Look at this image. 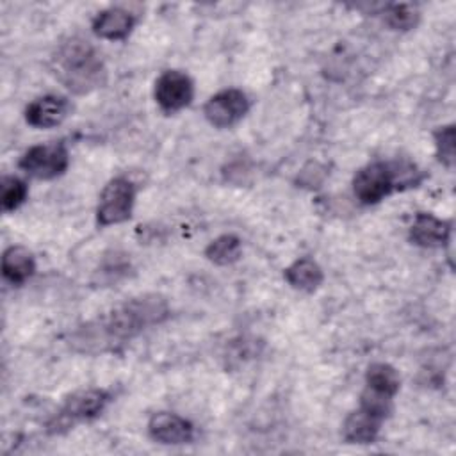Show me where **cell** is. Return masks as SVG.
<instances>
[{
    "label": "cell",
    "mask_w": 456,
    "mask_h": 456,
    "mask_svg": "<svg viewBox=\"0 0 456 456\" xmlns=\"http://www.w3.org/2000/svg\"><path fill=\"white\" fill-rule=\"evenodd\" d=\"M167 303L157 294L126 299L103 317L87 322L71 335V344L82 353L114 349L167 317Z\"/></svg>",
    "instance_id": "6da1fadb"
},
{
    "label": "cell",
    "mask_w": 456,
    "mask_h": 456,
    "mask_svg": "<svg viewBox=\"0 0 456 456\" xmlns=\"http://www.w3.org/2000/svg\"><path fill=\"white\" fill-rule=\"evenodd\" d=\"M57 80L75 94H87L105 84L107 69L100 52L82 37H69L52 55Z\"/></svg>",
    "instance_id": "7a4b0ae2"
},
{
    "label": "cell",
    "mask_w": 456,
    "mask_h": 456,
    "mask_svg": "<svg viewBox=\"0 0 456 456\" xmlns=\"http://www.w3.org/2000/svg\"><path fill=\"white\" fill-rule=\"evenodd\" d=\"M397 169L388 162H370L356 171L353 192L363 205H374L388 196L397 185Z\"/></svg>",
    "instance_id": "3957f363"
},
{
    "label": "cell",
    "mask_w": 456,
    "mask_h": 456,
    "mask_svg": "<svg viewBox=\"0 0 456 456\" xmlns=\"http://www.w3.org/2000/svg\"><path fill=\"white\" fill-rule=\"evenodd\" d=\"M135 200V187L125 176L112 178L102 191L96 221L100 226H110L126 221L132 216Z\"/></svg>",
    "instance_id": "277c9868"
},
{
    "label": "cell",
    "mask_w": 456,
    "mask_h": 456,
    "mask_svg": "<svg viewBox=\"0 0 456 456\" xmlns=\"http://www.w3.org/2000/svg\"><path fill=\"white\" fill-rule=\"evenodd\" d=\"M69 164L68 148L62 142L37 144L28 148L18 166L37 180H52L61 176Z\"/></svg>",
    "instance_id": "5b68a950"
},
{
    "label": "cell",
    "mask_w": 456,
    "mask_h": 456,
    "mask_svg": "<svg viewBox=\"0 0 456 456\" xmlns=\"http://www.w3.org/2000/svg\"><path fill=\"white\" fill-rule=\"evenodd\" d=\"M194 98V84L191 77L178 69L164 71L155 82V100L166 112L185 109Z\"/></svg>",
    "instance_id": "8992f818"
},
{
    "label": "cell",
    "mask_w": 456,
    "mask_h": 456,
    "mask_svg": "<svg viewBox=\"0 0 456 456\" xmlns=\"http://www.w3.org/2000/svg\"><path fill=\"white\" fill-rule=\"evenodd\" d=\"M249 110V100L240 89H224L214 94L203 107L207 121L216 128L235 125Z\"/></svg>",
    "instance_id": "52a82bcc"
},
{
    "label": "cell",
    "mask_w": 456,
    "mask_h": 456,
    "mask_svg": "<svg viewBox=\"0 0 456 456\" xmlns=\"http://www.w3.org/2000/svg\"><path fill=\"white\" fill-rule=\"evenodd\" d=\"M110 401V395L107 390L102 388H89L75 392L66 399L59 411L57 426H69L75 422H84L98 417L107 403Z\"/></svg>",
    "instance_id": "ba28073f"
},
{
    "label": "cell",
    "mask_w": 456,
    "mask_h": 456,
    "mask_svg": "<svg viewBox=\"0 0 456 456\" xmlns=\"http://www.w3.org/2000/svg\"><path fill=\"white\" fill-rule=\"evenodd\" d=\"M148 433L159 444L180 445L194 438V426L176 413L159 411L150 417Z\"/></svg>",
    "instance_id": "9c48e42d"
},
{
    "label": "cell",
    "mask_w": 456,
    "mask_h": 456,
    "mask_svg": "<svg viewBox=\"0 0 456 456\" xmlns=\"http://www.w3.org/2000/svg\"><path fill=\"white\" fill-rule=\"evenodd\" d=\"M69 114V102L62 96L46 94L30 102L25 109V119L36 128H52L61 125Z\"/></svg>",
    "instance_id": "30bf717a"
},
{
    "label": "cell",
    "mask_w": 456,
    "mask_h": 456,
    "mask_svg": "<svg viewBox=\"0 0 456 456\" xmlns=\"http://www.w3.org/2000/svg\"><path fill=\"white\" fill-rule=\"evenodd\" d=\"M383 417L365 406L351 411L342 426L344 440L349 444H372L383 424Z\"/></svg>",
    "instance_id": "8fae6325"
},
{
    "label": "cell",
    "mask_w": 456,
    "mask_h": 456,
    "mask_svg": "<svg viewBox=\"0 0 456 456\" xmlns=\"http://www.w3.org/2000/svg\"><path fill=\"white\" fill-rule=\"evenodd\" d=\"M451 235V224L433 214L419 212L410 228V239L422 248H442Z\"/></svg>",
    "instance_id": "7c38bea8"
},
{
    "label": "cell",
    "mask_w": 456,
    "mask_h": 456,
    "mask_svg": "<svg viewBox=\"0 0 456 456\" xmlns=\"http://www.w3.org/2000/svg\"><path fill=\"white\" fill-rule=\"evenodd\" d=\"M135 25V18L132 12L121 7H109L96 14L93 20V32L102 39L119 41L125 39Z\"/></svg>",
    "instance_id": "4fadbf2b"
},
{
    "label": "cell",
    "mask_w": 456,
    "mask_h": 456,
    "mask_svg": "<svg viewBox=\"0 0 456 456\" xmlns=\"http://www.w3.org/2000/svg\"><path fill=\"white\" fill-rule=\"evenodd\" d=\"M36 271L32 253L23 246H11L2 255V274L14 285L25 283Z\"/></svg>",
    "instance_id": "5bb4252c"
},
{
    "label": "cell",
    "mask_w": 456,
    "mask_h": 456,
    "mask_svg": "<svg viewBox=\"0 0 456 456\" xmlns=\"http://www.w3.org/2000/svg\"><path fill=\"white\" fill-rule=\"evenodd\" d=\"M285 280L294 289L312 292L322 283L324 274H322V269L319 267V264L315 260H312L308 256H303V258H297L294 264H290L285 269Z\"/></svg>",
    "instance_id": "9a60e30c"
},
{
    "label": "cell",
    "mask_w": 456,
    "mask_h": 456,
    "mask_svg": "<svg viewBox=\"0 0 456 456\" xmlns=\"http://www.w3.org/2000/svg\"><path fill=\"white\" fill-rule=\"evenodd\" d=\"M365 383L367 388L388 397H394L399 392V374L397 370L385 362H376L372 365H369L367 372H365Z\"/></svg>",
    "instance_id": "2e32d148"
},
{
    "label": "cell",
    "mask_w": 456,
    "mask_h": 456,
    "mask_svg": "<svg viewBox=\"0 0 456 456\" xmlns=\"http://www.w3.org/2000/svg\"><path fill=\"white\" fill-rule=\"evenodd\" d=\"M240 253H242L240 239L232 233L214 239L205 249V256L217 265H230L237 262L240 258Z\"/></svg>",
    "instance_id": "e0dca14e"
},
{
    "label": "cell",
    "mask_w": 456,
    "mask_h": 456,
    "mask_svg": "<svg viewBox=\"0 0 456 456\" xmlns=\"http://www.w3.org/2000/svg\"><path fill=\"white\" fill-rule=\"evenodd\" d=\"M420 14L410 4H394L385 9V21L394 30H410L417 25Z\"/></svg>",
    "instance_id": "ac0fdd59"
},
{
    "label": "cell",
    "mask_w": 456,
    "mask_h": 456,
    "mask_svg": "<svg viewBox=\"0 0 456 456\" xmlns=\"http://www.w3.org/2000/svg\"><path fill=\"white\" fill-rule=\"evenodd\" d=\"M0 187H2V208H4V212L16 210L27 200V194H28L27 183L23 180H20L18 176H4Z\"/></svg>",
    "instance_id": "d6986e66"
},
{
    "label": "cell",
    "mask_w": 456,
    "mask_h": 456,
    "mask_svg": "<svg viewBox=\"0 0 456 456\" xmlns=\"http://www.w3.org/2000/svg\"><path fill=\"white\" fill-rule=\"evenodd\" d=\"M435 148L436 157L445 167L454 164V125H445L435 130Z\"/></svg>",
    "instance_id": "ffe728a7"
}]
</instances>
